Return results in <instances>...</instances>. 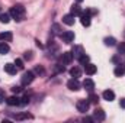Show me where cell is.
I'll return each instance as SVG.
<instances>
[{
	"label": "cell",
	"mask_w": 125,
	"mask_h": 123,
	"mask_svg": "<svg viewBox=\"0 0 125 123\" xmlns=\"http://www.w3.org/2000/svg\"><path fill=\"white\" fill-rule=\"evenodd\" d=\"M80 22H82V25L83 26H90V23H92V19H90V15H87L86 12H83L82 15H80Z\"/></svg>",
	"instance_id": "obj_8"
},
{
	"label": "cell",
	"mask_w": 125,
	"mask_h": 123,
	"mask_svg": "<svg viewBox=\"0 0 125 123\" xmlns=\"http://www.w3.org/2000/svg\"><path fill=\"white\" fill-rule=\"evenodd\" d=\"M84 71H86V74L87 75H93V74H96V71H97V68H96V65H93V64H86L84 65Z\"/></svg>",
	"instance_id": "obj_12"
},
{
	"label": "cell",
	"mask_w": 125,
	"mask_h": 123,
	"mask_svg": "<svg viewBox=\"0 0 125 123\" xmlns=\"http://www.w3.org/2000/svg\"><path fill=\"white\" fill-rule=\"evenodd\" d=\"M25 12H26V10H25V7H23L22 4H15V6H12L10 10H9L12 19L18 20V22L23 20V18H25Z\"/></svg>",
	"instance_id": "obj_1"
},
{
	"label": "cell",
	"mask_w": 125,
	"mask_h": 123,
	"mask_svg": "<svg viewBox=\"0 0 125 123\" xmlns=\"http://www.w3.org/2000/svg\"><path fill=\"white\" fill-rule=\"evenodd\" d=\"M92 104H97V101H99V96L97 94H94V93H90V96H89V98H87Z\"/></svg>",
	"instance_id": "obj_24"
},
{
	"label": "cell",
	"mask_w": 125,
	"mask_h": 123,
	"mask_svg": "<svg viewBox=\"0 0 125 123\" xmlns=\"http://www.w3.org/2000/svg\"><path fill=\"white\" fill-rule=\"evenodd\" d=\"M4 71H6L7 74L13 75V74H16L18 68H16V65H15V64H6V65H4Z\"/></svg>",
	"instance_id": "obj_14"
},
{
	"label": "cell",
	"mask_w": 125,
	"mask_h": 123,
	"mask_svg": "<svg viewBox=\"0 0 125 123\" xmlns=\"http://www.w3.org/2000/svg\"><path fill=\"white\" fill-rule=\"evenodd\" d=\"M3 101H4V93L0 90V103H3Z\"/></svg>",
	"instance_id": "obj_33"
},
{
	"label": "cell",
	"mask_w": 125,
	"mask_h": 123,
	"mask_svg": "<svg viewBox=\"0 0 125 123\" xmlns=\"http://www.w3.org/2000/svg\"><path fill=\"white\" fill-rule=\"evenodd\" d=\"M114 74H115L116 77H122V75L125 74V65H122V64H118V65L115 67Z\"/></svg>",
	"instance_id": "obj_15"
},
{
	"label": "cell",
	"mask_w": 125,
	"mask_h": 123,
	"mask_svg": "<svg viewBox=\"0 0 125 123\" xmlns=\"http://www.w3.org/2000/svg\"><path fill=\"white\" fill-rule=\"evenodd\" d=\"M119 104H121V107H122V109H125V98H121Z\"/></svg>",
	"instance_id": "obj_34"
},
{
	"label": "cell",
	"mask_w": 125,
	"mask_h": 123,
	"mask_svg": "<svg viewBox=\"0 0 125 123\" xmlns=\"http://www.w3.org/2000/svg\"><path fill=\"white\" fill-rule=\"evenodd\" d=\"M89 106H90V101L89 100H79L77 104H76V107H77V110L80 113H86L89 110Z\"/></svg>",
	"instance_id": "obj_2"
},
{
	"label": "cell",
	"mask_w": 125,
	"mask_h": 123,
	"mask_svg": "<svg viewBox=\"0 0 125 123\" xmlns=\"http://www.w3.org/2000/svg\"><path fill=\"white\" fill-rule=\"evenodd\" d=\"M124 38H125V31H124Z\"/></svg>",
	"instance_id": "obj_37"
},
{
	"label": "cell",
	"mask_w": 125,
	"mask_h": 123,
	"mask_svg": "<svg viewBox=\"0 0 125 123\" xmlns=\"http://www.w3.org/2000/svg\"><path fill=\"white\" fill-rule=\"evenodd\" d=\"M12 91H13V93H21V91H22V88H21V87H18V86H15V87L12 88Z\"/></svg>",
	"instance_id": "obj_32"
},
{
	"label": "cell",
	"mask_w": 125,
	"mask_h": 123,
	"mask_svg": "<svg viewBox=\"0 0 125 123\" xmlns=\"http://www.w3.org/2000/svg\"><path fill=\"white\" fill-rule=\"evenodd\" d=\"M10 19H12L10 13H1V15H0V22H1V23H9Z\"/></svg>",
	"instance_id": "obj_21"
},
{
	"label": "cell",
	"mask_w": 125,
	"mask_h": 123,
	"mask_svg": "<svg viewBox=\"0 0 125 123\" xmlns=\"http://www.w3.org/2000/svg\"><path fill=\"white\" fill-rule=\"evenodd\" d=\"M67 87H68L71 91H77V90H80V83H79V78H71V80L67 83Z\"/></svg>",
	"instance_id": "obj_5"
},
{
	"label": "cell",
	"mask_w": 125,
	"mask_h": 123,
	"mask_svg": "<svg viewBox=\"0 0 125 123\" xmlns=\"http://www.w3.org/2000/svg\"><path fill=\"white\" fill-rule=\"evenodd\" d=\"M15 65H16L18 70H23V67H25V65H23V61H22L21 58H18V60L15 61Z\"/></svg>",
	"instance_id": "obj_26"
},
{
	"label": "cell",
	"mask_w": 125,
	"mask_h": 123,
	"mask_svg": "<svg viewBox=\"0 0 125 123\" xmlns=\"http://www.w3.org/2000/svg\"><path fill=\"white\" fill-rule=\"evenodd\" d=\"M70 10H71V15H74V16H80V15L83 13V10H82V7H80L79 4H73Z\"/></svg>",
	"instance_id": "obj_18"
},
{
	"label": "cell",
	"mask_w": 125,
	"mask_h": 123,
	"mask_svg": "<svg viewBox=\"0 0 125 123\" xmlns=\"http://www.w3.org/2000/svg\"><path fill=\"white\" fill-rule=\"evenodd\" d=\"M102 96H103V98H105V100H108V101L115 100V93L112 91V90H105Z\"/></svg>",
	"instance_id": "obj_16"
},
{
	"label": "cell",
	"mask_w": 125,
	"mask_h": 123,
	"mask_svg": "<svg viewBox=\"0 0 125 123\" xmlns=\"http://www.w3.org/2000/svg\"><path fill=\"white\" fill-rule=\"evenodd\" d=\"M83 87H84L89 93H93V88H94L93 80H92V78H86V80L83 81Z\"/></svg>",
	"instance_id": "obj_9"
},
{
	"label": "cell",
	"mask_w": 125,
	"mask_h": 123,
	"mask_svg": "<svg viewBox=\"0 0 125 123\" xmlns=\"http://www.w3.org/2000/svg\"><path fill=\"white\" fill-rule=\"evenodd\" d=\"M10 51V48H9V45H7V42H1L0 44V54H7Z\"/></svg>",
	"instance_id": "obj_23"
},
{
	"label": "cell",
	"mask_w": 125,
	"mask_h": 123,
	"mask_svg": "<svg viewBox=\"0 0 125 123\" xmlns=\"http://www.w3.org/2000/svg\"><path fill=\"white\" fill-rule=\"evenodd\" d=\"M25 60H32V52H25Z\"/></svg>",
	"instance_id": "obj_31"
},
{
	"label": "cell",
	"mask_w": 125,
	"mask_h": 123,
	"mask_svg": "<svg viewBox=\"0 0 125 123\" xmlns=\"http://www.w3.org/2000/svg\"><path fill=\"white\" fill-rule=\"evenodd\" d=\"M60 29H61V28H60V25H57V23H55V25H52V31H54V33H60V35H61Z\"/></svg>",
	"instance_id": "obj_29"
},
{
	"label": "cell",
	"mask_w": 125,
	"mask_h": 123,
	"mask_svg": "<svg viewBox=\"0 0 125 123\" xmlns=\"http://www.w3.org/2000/svg\"><path fill=\"white\" fill-rule=\"evenodd\" d=\"M84 122H89V123H92V122H94V119H93V117H86V119H84Z\"/></svg>",
	"instance_id": "obj_35"
},
{
	"label": "cell",
	"mask_w": 125,
	"mask_h": 123,
	"mask_svg": "<svg viewBox=\"0 0 125 123\" xmlns=\"http://www.w3.org/2000/svg\"><path fill=\"white\" fill-rule=\"evenodd\" d=\"M118 51H119V54H124L125 55V42H121V45L118 46Z\"/></svg>",
	"instance_id": "obj_28"
},
{
	"label": "cell",
	"mask_w": 125,
	"mask_h": 123,
	"mask_svg": "<svg viewBox=\"0 0 125 123\" xmlns=\"http://www.w3.org/2000/svg\"><path fill=\"white\" fill-rule=\"evenodd\" d=\"M6 103H7L9 106H21V98H19L18 96H12V97H9V98L6 100Z\"/></svg>",
	"instance_id": "obj_11"
},
{
	"label": "cell",
	"mask_w": 125,
	"mask_h": 123,
	"mask_svg": "<svg viewBox=\"0 0 125 123\" xmlns=\"http://www.w3.org/2000/svg\"><path fill=\"white\" fill-rule=\"evenodd\" d=\"M76 1H77V3H82V1H83V0H76Z\"/></svg>",
	"instance_id": "obj_36"
},
{
	"label": "cell",
	"mask_w": 125,
	"mask_h": 123,
	"mask_svg": "<svg viewBox=\"0 0 125 123\" xmlns=\"http://www.w3.org/2000/svg\"><path fill=\"white\" fill-rule=\"evenodd\" d=\"M105 117H106V114H105V112H103L102 109H96V110L93 112V119L94 120H97V122H103Z\"/></svg>",
	"instance_id": "obj_7"
},
{
	"label": "cell",
	"mask_w": 125,
	"mask_h": 123,
	"mask_svg": "<svg viewBox=\"0 0 125 123\" xmlns=\"http://www.w3.org/2000/svg\"><path fill=\"white\" fill-rule=\"evenodd\" d=\"M61 61H62V64H65V65L71 64V61H73V54H71V52H64L61 55Z\"/></svg>",
	"instance_id": "obj_13"
},
{
	"label": "cell",
	"mask_w": 125,
	"mask_h": 123,
	"mask_svg": "<svg viewBox=\"0 0 125 123\" xmlns=\"http://www.w3.org/2000/svg\"><path fill=\"white\" fill-rule=\"evenodd\" d=\"M79 61H80V64H82V65H86V64H89V57H87L86 54H83V55L79 58Z\"/></svg>",
	"instance_id": "obj_25"
},
{
	"label": "cell",
	"mask_w": 125,
	"mask_h": 123,
	"mask_svg": "<svg viewBox=\"0 0 125 123\" xmlns=\"http://www.w3.org/2000/svg\"><path fill=\"white\" fill-rule=\"evenodd\" d=\"M33 78H35V74H33L32 71H28V72H25L23 77L21 78V83H22V86H29L32 81H33Z\"/></svg>",
	"instance_id": "obj_3"
},
{
	"label": "cell",
	"mask_w": 125,
	"mask_h": 123,
	"mask_svg": "<svg viewBox=\"0 0 125 123\" xmlns=\"http://www.w3.org/2000/svg\"><path fill=\"white\" fill-rule=\"evenodd\" d=\"M35 72H38V74H44V68H42V67H36V68H35Z\"/></svg>",
	"instance_id": "obj_30"
},
{
	"label": "cell",
	"mask_w": 125,
	"mask_h": 123,
	"mask_svg": "<svg viewBox=\"0 0 125 123\" xmlns=\"http://www.w3.org/2000/svg\"><path fill=\"white\" fill-rule=\"evenodd\" d=\"M60 38H61L62 42H65V44H70V42H73V41H74V32H71V31L61 32Z\"/></svg>",
	"instance_id": "obj_4"
},
{
	"label": "cell",
	"mask_w": 125,
	"mask_h": 123,
	"mask_svg": "<svg viewBox=\"0 0 125 123\" xmlns=\"http://www.w3.org/2000/svg\"><path fill=\"white\" fill-rule=\"evenodd\" d=\"M103 42H105V45H106V46H114V45H116V39H115V38H112V36L105 38V39H103Z\"/></svg>",
	"instance_id": "obj_20"
},
{
	"label": "cell",
	"mask_w": 125,
	"mask_h": 123,
	"mask_svg": "<svg viewBox=\"0 0 125 123\" xmlns=\"http://www.w3.org/2000/svg\"><path fill=\"white\" fill-rule=\"evenodd\" d=\"M70 75H71L73 78H79V77L82 75V70H80L79 67H73V68L70 70Z\"/></svg>",
	"instance_id": "obj_19"
},
{
	"label": "cell",
	"mask_w": 125,
	"mask_h": 123,
	"mask_svg": "<svg viewBox=\"0 0 125 123\" xmlns=\"http://www.w3.org/2000/svg\"><path fill=\"white\" fill-rule=\"evenodd\" d=\"M74 20H76V16L74 15H65L64 18H62V23H65V25H68V26H71V25H74Z\"/></svg>",
	"instance_id": "obj_10"
},
{
	"label": "cell",
	"mask_w": 125,
	"mask_h": 123,
	"mask_svg": "<svg viewBox=\"0 0 125 123\" xmlns=\"http://www.w3.org/2000/svg\"><path fill=\"white\" fill-rule=\"evenodd\" d=\"M71 54H73V58H77V60H79V58L84 54V49H83V46H82V45H74V48H73Z\"/></svg>",
	"instance_id": "obj_6"
},
{
	"label": "cell",
	"mask_w": 125,
	"mask_h": 123,
	"mask_svg": "<svg viewBox=\"0 0 125 123\" xmlns=\"http://www.w3.org/2000/svg\"><path fill=\"white\" fill-rule=\"evenodd\" d=\"M12 38H13V35L10 32H1L0 33V41H3V42H10Z\"/></svg>",
	"instance_id": "obj_17"
},
{
	"label": "cell",
	"mask_w": 125,
	"mask_h": 123,
	"mask_svg": "<svg viewBox=\"0 0 125 123\" xmlns=\"http://www.w3.org/2000/svg\"><path fill=\"white\" fill-rule=\"evenodd\" d=\"M15 119L16 120H26V119H32V114H29V113H21V114H16Z\"/></svg>",
	"instance_id": "obj_22"
},
{
	"label": "cell",
	"mask_w": 125,
	"mask_h": 123,
	"mask_svg": "<svg viewBox=\"0 0 125 123\" xmlns=\"http://www.w3.org/2000/svg\"><path fill=\"white\" fill-rule=\"evenodd\" d=\"M29 103V97L28 96H23L22 98H21V106H26Z\"/></svg>",
	"instance_id": "obj_27"
}]
</instances>
